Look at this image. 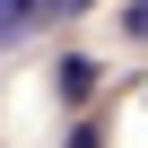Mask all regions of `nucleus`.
Listing matches in <instances>:
<instances>
[{
	"label": "nucleus",
	"mask_w": 148,
	"mask_h": 148,
	"mask_svg": "<svg viewBox=\"0 0 148 148\" xmlns=\"http://www.w3.org/2000/svg\"><path fill=\"white\" fill-rule=\"evenodd\" d=\"M122 35H131V44H148V0H122Z\"/></svg>",
	"instance_id": "7ed1b4c3"
},
{
	"label": "nucleus",
	"mask_w": 148,
	"mask_h": 148,
	"mask_svg": "<svg viewBox=\"0 0 148 148\" xmlns=\"http://www.w3.org/2000/svg\"><path fill=\"white\" fill-rule=\"evenodd\" d=\"M26 26H35V0H0V44H18Z\"/></svg>",
	"instance_id": "f03ea898"
},
{
	"label": "nucleus",
	"mask_w": 148,
	"mask_h": 148,
	"mask_svg": "<svg viewBox=\"0 0 148 148\" xmlns=\"http://www.w3.org/2000/svg\"><path fill=\"white\" fill-rule=\"evenodd\" d=\"M96 79H105V70H96L87 52H61V61H52V96H61V105H87Z\"/></svg>",
	"instance_id": "f257e3e1"
},
{
	"label": "nucleus",
	"mask_w": 148,
	"mask_h": 148,
	"mask_svg": "<svg viewBox=\"0 0 148 148\" xmlns=\"http://www.w3.org/2000/svg\"><path fill=\"white\" fill-rule=\"evenodd\" d=\"M61 148H105V131H96V122H70V139H61Z\"/></svg>",
	"instance_id": "39448f33"
},
{
	"label": "nucleus",
	"mask_w": 148,
	"mask_h": 148,
	"mask_svg": "<svg viewBox=\"0 0 148 148\" xmlns=\"http://www.w3.org/2000/svg\"><path fill=\"white\" fill-rule=\"evenodd\" d=\"M79 9H96V0H35V18H79Z\"/></svg>",
	"instance_id": "20e7f679"
}]
</instances>
